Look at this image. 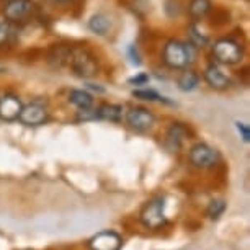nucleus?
Wrapping results in <instances>:
<instances>
[{
	"label": "nucleus",
	"mask_w": 250,
	"mask_h": 250,
	"mask_svg": "<svg viewBox=\"0 0 250 250\" xmlns=\"http://www.w3.org/2000/svg\"><path fill=\"white\" fill-rule=\"evenodd\" d=\"M196 58V49L191 43L172 40L165 44L162 59L164 62L172 69H185Z\"/></svg>",
	"instance_id": "nucleus-1"
},
{
	"label": "nucleus",
	"mask_w": 250,
	"mask_h": 250,
	"mask_svg": "<svg viewBox=\"0 0 250 250\" xmlns=\"http://www.w3.org/2000/svg\"><path fill=\"white\" fill-rule=\"evenodd\" d=\"M67 61L74 72L80 77H93L98 72L97 59L85 49H70Z\"/></svg>",
	"instance_id": "nucleus-2"
},
{
	"label": "nucleus",
	"mask_w": 250,
	"mask_h": 250,
	"mask_svg": "<svg viewBox=\"0 0 250 250\" xmlns=\"http://www.w3.org/2000/svg\"><path fill=\"white\" fill-rule=\"evenodd\" d=\"M141 223L149 229H159L165 224V200L164 198H152L147 201L141 211Z\"/></svg>",
	"instance_id": "nucleus-3"
},
{
	"label": "nucleus",
	"mask_w": 250,
	"mask_h": 250,
	"mask_svg": "<svg viewBox=\"0 0 250 250\" xmlns=\"http://www.w3.org/2000/svg\"><path fill=\"white\" fill-rule=\"evenodd\" d=\"M213 54L221 64L232 65V64H237L239 61L242 59V48H240V44L235 43L234 40L224 38V40H219L214 43Z\"/></svg>",
	"instance_id": "nucleus-4"
},
{
	"label": "nucleus",
	"mask_w": 250,
	"mask_h": 250,
	"mask_svg": "<svg viewBox=\"0 0 250 250\" xmlns=\"http://www.w3.org/2000/svg\"><path fill=\"white\" fill-rule=\"evenodd\" d=\"M188 159H190L191 165H195L198 168H209L219 162V152L211 146L200 143L190 149Z\"/></svg>",
	"instance_id": "nucleus-5"
},
{
	"label": "nucleus",
	"mask_w": 250,
	"mask_h": 250,
	"mask_svg": "<svg viewBox=\"0 0 250 250\" xmlns=\"http://www.w3.org/2000/svg\"><path fill=\"white\" fill-rule=\"evenodd\" d=\"M48 110H46L44 105L38 102H33V103H28L21 108L20 111V120L25 126H41L48 121Z\"/></svg>",
	"instance_id": "nucleus-6"
},
{
	"label": "nucleus",
	"mask_w": 250,
	"mask_h": 250,
	"mask_svg": "<svg viewBox=\"0 0 250 250\" xmlns=\"http://www.w3.org/2000/svg\"><path fill=\"white\" fill-rule=\"evenodd\" d=\"M90 250H121L123 237L115 230H102L88 240Z\"/></svg>",
	"instance_id": "nucleus-7"
},
{
	"label": "nucleus",
	"mask_w": 250,
	"mask_h": 250,
	"mask_svg": "<svg viewBox=\"0 0 250 250\" xmlns=\"http://www.w3.org/2000/svg\"><path fill=\"white\" fill-rule=\"evenodd\" d=\"M35 8V3L31 0H8L3 5V17L8 21H20L30 15Z\"/></svg>",
	"instance_id": "nucleus-8"
},
{
	"label": "nucleus",
	"mask_w": 250,
	"mask_h": 250,
	"mask_svg": "<svg viewBox=\"0 0 250 250\" xmlns=\"http://www.w3.org/2000/svg\"><path fill=\"white\" fill-rule=\"evenodd\" d=\"M126 123L136 131H147L154 126L155 116L146 108H131L126 115Z\"/></svg>",
	"instance_id": "nucleus-9"
},
{
	"label": "nucleus",
	"mask_w": 250,
	"mask_h": 250,
	"mask_svg": "<svg viewBox=\"0 0 250 250\" xmlns=\"http://www.w3.org/2000/svg\"><path fill=\"white\" fill-rule=\"evenodd\" d=\"M23 103L17 95H3L0 97V120L15 121L20 116Z\"/></svg>",
	"instance_id": "nucleus-10"
},
{
	"label": "nucleus",
	"mask_w": 250,
	"mask_h": 250,
	"mask_svg": "<svg viewBox=\"0 0 250 250\" xmlns=\"http://www.w3.org/2000/svg\"><path fill=\"white\" fill-rule=\"evenodd\" d=\"M205 80L206 83L214 90H224V88L229 87V79L223 70H221L218 65L211 64L208 65L205 70Z\"/></svg>",
	"instance_id": "nucleus-11"
},
{
	"label": "nucleus",
	"mask_w": 250,
	"mask_h": 250,
	"mask_svg": "<svg viewBox=\"0 0 250 250\" xmlns=\"http://www.w3.org/2000/svg\"><path fill=\"white\" fill-rule=\"evenodd\" d=\"M188 136V131L183 125L177 123V125H172L167 131V138H165V146L170 152H177L178 149L182 147L183 141Z\"/></svg>",
	"instance_id": "nucleus-12"
},
{
	"label": "nucleus",
	"mask_w": 250,
	"mask_h": 250,
	"mask_svg": "<svg viewBox=\"0 0 250 250\" xmlns=\"http://www.w3.org/2000/svg\"><path fill=\"white\" fill-rule=\"evenodd\" d=\"M97 120H105L110 123H120L123 116V108L113 103H103L97 108Z\"/></svg>",
	"instance_id": "nucleus-13"
},
{
	"label": "nucleus",
	"mask_w": 250,
	"mask_h": 250,
	"mask_svg": "<svg viewBox=\"0 0 250 250\" xmlns=\"http://www.w3.org/2000/svg\"><path fill=\"white\" fill-rule=\"evenodd\" d=\"M69 103H72L79 110H87V108H92L93 105V97L85 90H70Z\"/></svg>",
	"instance_id": "nucleus-14"
},
{
	"label": "nucleus",
	"mask_w": 250,
	"mask_h": 250,
	"mask_svg": "<svg viewBox=\"0 0 250 250\" xmlns=\"http://www.w3.org/2000/svg\"><path fill=\"white\" fill-rule=\"evenodd\" d=\"M211 7H213L211 0H191L188 10H190L191 18L201 20V18H205L211 12Z\"/></svg>",
	"instance_id": "nucleus-15"
},
{
	"label": "nucleus",
	"mask_w": 250,
	"mask_h": 250,
	"mask_svg": "<svg viewBox=\"0 0 250 250\" xmlns=\"http://www.w3.org/2000/svg\"><path fill=\"white\" fill-rule=\"evenodd\" d=\"M198 82H200V77H198L196 72H193V70H185L180 77H178V88H180L182 92H191L195 90Z\"/></svg>",
	"instance_id": "nucleus-16"
},
{
	"label": "nucleus",
	"mask_w": 250,
	"mask_h": 250,
	"mask_svg": "<svg viewBox=\"0 0 250 250\" xmlns=\"http://www.w3.org/2000/svg\"><path fill=\"white\" fill-rule=\"evenodd\" d=\"M88 28L95 33V35H106L110 30V20L105 15H95L88 21Z\"/></svg>",
	"instance_id": "nucleus-17"
},
{
	"label": "nucleus",
	"mask_w": 250,
	"mask_h": 250,
	"mask_svg": "<svg viewBox=\"0 0 250 250\" xmlns=\"http://www.w3.org/2000/svg\"><path fill=\"white\" fill-rule=\"evenodd\" d=\"M226 211V201L224 200H213L206 208V216L209 219H219Z\"/></svg>",
	"instance_id": "nucleus-18"
},
{
	"label": "nucleus",
	"mask_w": 250,
	"mask_h": 250,
	"mask_svg": "<svg viewBox=\"0 0 250 250\" xmlns=\"http://www.w3.org/2000/svg\"><path fill=\"white\" fill-rule=\"evenodd\" d=\"M133 95L139 100L146 102H164V97H160L155 90H149V88H141V90H134Z\"/></svg>",
	"instance_id": "nucleus-19"
},
{
	"label": "nucleus",
	"mask_w": 250,
	"mask_h": 250,
	"mask_svg": "<svg viewBox=\"0 0 250 250\" xmlns=\"http://www.w3.org/2000/svg\"><path fill=\"white\" fill-rule=\"evenodd\" d=\"M235 126H237V131L240 134V138H242L245 143H249L250 141V131H249V126L244 125V123H235Z\"/></svg>",
	"instance_id": "nucleus-20"
},
{
	"label": "nucleus",
	"mask_w": 250,
	"mask_h": 250,
	"mask_svg": "<svg viewBox=\"0 0 250 250\" xmlns=\"http://www.w3.org/2000/svg\"><path fill=\"white\" fill-rule=\"evenodd\" d=\"M8 38H10V26H8L7 23L0 21V44L5 43Z\"/></svg>",
	"instance_id": "nucleus-21"
},
{
	"label": "nucleus",
	"mask_w": 250,
	"mask_h": 250,
	"mask_svg": "<svg viewBox=\"0 0 250 250\" xmlns=\"http://www.w3.org/2000/svg\"><path fill=\"white\" fill-rule=\"evenodd\" d=\"M149 82V75L147 74H139L136 77L129 79V83H134V85H146Z\"/></svg>",
	"instance_id": "nucleus-22"
},
{
	"label": "nucleus",
	"mask_w": 250,
	"mask_h": 250,
	"mask_svg": "<svg viewBox=\"0 0 250 250\" xmlns=\"http://www.w3.org/2000/svg\"><path fill=\"white\" fill-rule=\"evenodd\" d=\"M59 2H70V0H59Z\"/></svg>",
	"instance_id": "nucleus-23"
}]
</instances>
